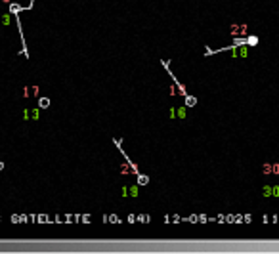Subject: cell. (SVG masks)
<instances>
[{"label":"cell","instance_id":"cell-8","mask_svg":"<svg viewBox=\"0 0 279 254\" xmlns=\"http://www.w3.org/2000/svg\"><path fill=\"white\" fill-rule=\"evenodd\" d=\"M2 168H4V163H2V160H0V170H2Z\"/></svg>","mask_w":279,"mask_h":254},{"label":"cell","instance_id":"cell-5","mask_svg":"<svg viewBox=\"0 0 279 254\" xmlns=\"http://www.w3.org/2000/svg\"><path fill=\"white\" fill-rule=\"evenodd\" d=\"M247 42H249L250 46H254V44H258V38H256V36H249V40H247Z\"/></svg>","mask_w":279,"mask_h":254},{"label":"cell","instance_id":"cell-2","mask_svg":"<svg viewBox=\"0 0 279 254\" xmlns=\"http://www.w3.org/2000/svg\"><path fill=\"white\" fill-rule=\"evenodd\" d=\"M38 105H40V109L50 107V100H48V97H40V100H38Z\"/></svg>","mask_w":279,"mask_h":254},{"label":"cell","instance_id":"cell-4","mask_svg":"<svg viewBox=\"0 0 279 254\" xmlns=\"http://www.w3.org/2000/svg\"><path fill=\"white\" fill-rule=\"evenodd\" d=\"M147 184H149L147 176H138V185H147Z\"/></svg>","mask_w":279,"mask_h":254},{"label":"cell","instance_id":"cell-1","mask_svg":"<svg viewBox=\"0 0 279 254\" xmlns=\"http://www.w3.org/2000/svg\"><path fill=\"white\" fill-rule=\"evenodd\" d=\"M262 193H264V197H272V195L277 197V195H279V189H277V187H273V189H272V187H264V191H262Z\"/></svg>","mask_w":279,"mask_h":254},{"label":"cell","instance_id":"cell-3","mask_svg":"<svg viewBox=\"0 0 279 254\" xmlns=\"http://www.w3.org/2000/svg\"><path fill=\"white\" fill-rule=\"evenodd\" d=\"M122 195H132V197H136V195H138V187H132V189H122Z\"/></svg>","mask_w":279,"mask_h":254},{"label":"cell","instance_id":"cell-6","mask_svg":"<svg viewBox=\"0 0 279 254\" xmlns=\"http://www.w3.org/2000/svg\"><path fill=\"white\" fill-rule=\"evenodd\" d=\"M19 10H21L19 6H15V4H12V12H14V13H15V12H19Z\"/></svg>","mask_w":279,"mask_h":254},{"label":"cell","instance_id":"cell-7","mask_svg":"<svg viewBox=\"0 0 279 254\" xmlns=\"http://www.w3.org/2000/svg\"><path fill=\"white\" fill-rule=\"evenodd\" d=\"M188 105H195V100H193V97H188Z\"/></svg>","mask_w":279,"mask_h":254}]
</instances>
